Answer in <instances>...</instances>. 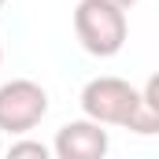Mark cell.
<instances>
[{
  "instance_id": "1",
  "label": "cell",
  "mask_w": 159,
  "mask_h": 159,
  "mask_svg": "<svg viewBox=\"0 0 159 159\" xmlns=\"http://www.w3.org/2000/svg\"><path fill=\"white\" fill-rule=\"evenodd\" d=\"M74 34H78L81 48L89 56H96V59L119 56L126 37H129L126 7L111 4V0H78V7H74Z\"/></svg>"
},
{
  "instance_id": "2",
  "label": "cell",
  "mask_w": 159,
  "mask_h": 159,
  "mask_svg": "<svg viewBox=\"0 0 159 159\" xmlns=\"http://www.w3.org/2000/svg\"><path fill=\"white\" fill-rule=\"evenodd\" d=\"M137 107H141V89H133L122 78H111V74L85 81V89H81V111L104 126L126 129V122L133 119Z\"/></svg>"
},
{
  "instance_id": "3",
  "label": "cell",
  "mask_w": 159,
  "mask_h": 159,
  "mask_svg": "<svg viewBox=\"0 0 159 159\" xmlns=\"http://www.w3.org/2000/svg\"><path fill=\"white\" fill-rule=\"evenodd\" d=\"M48 115V93L30 78H11L0 85V129L11 137L30 133Z\"/></svg>"
},
{
  "instance_id": "4",
  "label": "cell",
  "mask_w": 159,
  "mask_h": 159,
  "mask_svg": "<svg viewBox=\"0 0 159 159\" xmlns=\"http://www.w3.org/2000/svg\"><path fill=\"white\" fill-rule=\"evenodd\" d=\"M107 148H111V137H107L104 122L89 119V115L59 126V133L52 141V152L59 159H104Z\"/></svg>"
},
{
  "instance_id": "5",
  "label": "cell",
  "mask_w": 159,
  "mask_h": 159,
  "mask_svg": "<svg viewBox=\"0 0 159 159\" xmlns=\"http://www.w3.org/2000/svg\"><path fill=\"white\" fill-rule=\"evenodd\" d=\"M126 129L129 133H141V137H152V133H159V115L144 104V96H141V107L133 111V119L126 122Z\"/></svg>"
},
{
  "instance_id": "6",
  "label": "cell",
  "mask_w": 159,
  "mask_h": 159,
  "mask_svg": "<svg viewBox=\"0 0 159 159\" xmlns=\"http://www.w3.org/2000/svg\"><path fill=\"white\" fill-rule=\"evenodd\" d=\"M52 148L41 141H11L7 144V159H48Z\"/></svg>"
},
{
  "instance_id": "7",
  "label": "cell",
  "mask_w": 159,
  "mask_h": 159,
  "mask_svg": "<svg viewBox=\"0 0 159 159\" xmlns=\"http://www.w3.org/2000/svg\"><path fill=\"white\" fill-rule=\"evenodd\" d=\"M141 96H144V104H148V107H152V111L159 115V70H156V74H152L148 81H144V89H141Z\"/></svg>"
},
{
  "instance_id": "8",
  "label": "cell",
  "mask_w": 159,
  "mask_h": 159,
  "mask_svg": "<svg viewBox=\"0 0 159 159\" xmlns=\"http://www.w3.org/2000/svg\"><path fill=\"white\" fill-rule=\"evenodd\" d=\"M111 4H119V7H126V11H129V7H133L137 0H111Z\"/></svg>"
},
{
  "instance_id": "9",
  "label": "cell",
  "mask_w": 159,
  "mask_h": 159,
  "mask_svg": "<svg viewBox=\"0 0 159 159\" xmlns=\"http://www.w3.org/2000/svg\"><path fill=\"white\" fill-rule=\"evenodd\" d=\"M0 59H4V44H0Z\"/></svg>"
},
{
  "instance_id": "10",
  "label": "cell",
  "mask_w": 159,
  "mask_h": 159,
  "mask_svg": "<svg viewBox=\"0 0 159 159\" xmlns=\"http://www.w3.org/2000/svg\"><path fill=\"white\" fill-rule=\"evenodd\" d=\"M0 4H4V0H0Z\"/></svg>"
}]
</instances>
